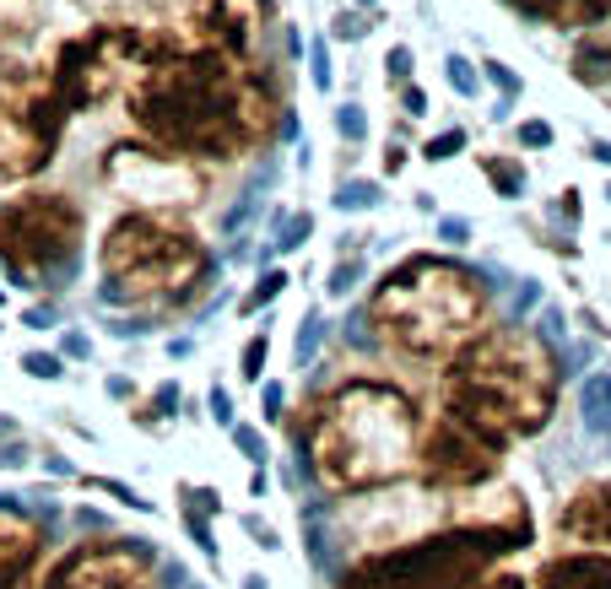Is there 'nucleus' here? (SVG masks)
I'll use <instances>...</instances> for the list:
<instances>
[{
  "label": "nucleus",
  "mask_w": 611,
  "mask_h": 589,
  "mask_svg": "<svg viewBox=\"0 0 611 589\" xmlns=\"http://www.w3.org/2000/svg\"><path fill=\"white\" fill-rule=\"evenodd\" d=\"M130 119L141 141L179 152L190 163H238L271 141L276 103L255 71L228 49L157 60L130 87Z\"/></svg>",
  "instance_id": "obj_1"
},
{
  "label": "nucleus",
  "mask_w": 611,
  "mask_h": 589,
  "mask_svg": "<svg viewBox=\"0 0 611 589\" xmlns=\"http://www.w3.org/2000/svg\"><path fill=\"white\" fill-rule=\"evenodd\" d=\"M303 411V460L325 492H379L417 471L422 406L395 379L352 373Z\"/></svg>",
  "instance_id": "obj_2"
},
{
  "label": "nucleus",
  "mask_w": 611,
  "mask_h": 589,
  "mask_svg": "<svg viewBox=\"0 0 611 589\" xmlns=\"http://www.w3.org/2000/svg\"><path fill=\"white\" fill-rule=\"evenodd\" d=\"M438 406L471 417L498 444L536 438L557 411V346L541 330L493 325L438 379Z\"/></svg>",
  "instance_id": "obj_3"
},
{
  "label": "nucleus",
  "mask_w": 611,
  "mask_h": 589,
  "mask_svg": "<svg viewBox=\"0 0 611 589\" xmlns=\"http://www.w3.org/2000/svg\"><path fill=\"white\" fill-rule=\"evenodd\" d=\"M368 319L390 352L411 363H449L487 330V281L460 260L406 254L379 276Z\"/></svg>",
  "instance_id": "obj_4"
},
{
  "label": "nucleus",
  "mask_w": 611,
  "mask_h": 589,
  "mask_svg": "<svg viewBox=\"0 0 611 589\" xmlns=\"http://www.w3.org/2000/svg\"><path fill=\"white\" fill-rule=\"evenodd\" d=\"M211 271L217 254L179 211H125L98 244V298L114 309H190Z\"/></svg>",
  "instance_id": "obj_5"
},
{
  "label": "nucleus",
  "mask_w": 611,
  "mask_h": 589,
  "mask_svg": "<svg viewBox=\"0 0 611 589\" xmlns=\"http://www.w3.org/2000/svg\"><path fill=\"white\" fill-rule=\"evenodd\" d=\"M82 200L65 190H28L0 206V271L17 287H60L82 254Z\"/></svg>",
  "instance_id": "obj_6"
},
{
  "label": "nucleus",
  "mask_w": 611,
  "mask_h": 589,
  "mask_svg": "<svg viewBox=\"0 0 611 589\" xmlns=\"http://www.w3.org/2000/svg\"><path fill=\"white\" fill-rule=\"evenodd\" d=\"M498 557L509 552L476 530H438L390 552L357 557L336 589H476Z\"/></svg>",
  "instance_id": "obj_7"
},
{
  "label": "nucleus",
  "mask_w": 611,
  "mask_h": 589,
  "mask_svg": "<svg viewBox=\"0 0 611 589\" xmlns=\"http://www.w3.org/2000/svg\"><path fill=\"white\" fill-rule=\"evenodd\" d=\"M157 65V38H146L136 28H98L82 33L55 55L49 87H55L65 114H82L109 103L119 87H136L146 71Z\"/></svg>",
  "instance_id": "obj_8"
},
{
  "label": "nucleus",
  "mask_w": 611,
  "mask_h": 589,
  "mask_svg": "<svg viewBox=\"0 0 611 589\" xmlns=\"http://www.w3.org/2000/svg\"><path fill=\"white\" fill-rule=\"evenodd\" d=\"M98 184L130 211H195L206 200V168L152 141H114L98 157Z\"/></svg>",
  "instance_id": "obj_9"
},
{
  "label": "nucleus",
  "mask_w": 611,
  "mask_h": 589,
  "mask_svg": "<svg viewBox=\"0 0 611 589\" xmlns=\"http://www.w3.org/2000/svg\"><path fill=\"white\" fill-rule=\"evenodd\" d=\"M60 98L49 87V76H22L0 65V190L22 184L33 173H44L55 163L60 146Z\"/></svg>",
  "instance_id": "obj_10"
},
{
  "label": "nucleus",
  "mask_w": 611,
  "mask_h": 589,
  "mask_svg": "<svg viewBox=\"0 0 611 589\" xmlns=\"http://www.w3.org/2000/svg\"><path fill=\"white\" fill-rule=\"evenodd\" d=\"M341 530H347V546L357 552H390V546L422 541V535L455 530V492L438 487H379L368 498H352L336 508Z\"/></svg>",
  "instance_id": "obj_11"
},
{
  "label": "nucleus",
  "mask_w": 611,
  "mask_h": 589,
  "mask_svg": "<svg viewBox=\"0 0 611 589\" xmlns=\"http://www.w3.org/2000/svg\"><path fill=\"white\" fill-rule=\"evenodd\" d=\"M184 589V568L174 573L163 552L130 535H103V541H76L55 568H49L44 589Z\"/></svg>",
  "instance_id": "obj_12"
},
{
  "label": "nucleus",
  "mask_w": 611,
  "mask_h": 589,
  "mask_svg": "<svg viewBox=\"0 0 611 589\" xmlns=\"http://www.w3.org/2000/svg\"><path fill=\"white\" fill-rule=\"evenodd\" d=\"M503 471V444L482 433L471 417L438 406L422 422V449H417V476L438 492H476Z\"/></svg>",
  "instance_id": "obj_13"
},
{
  "label": "nucleus",
  "mask_w": 611,
  "mask_h": 589,
  "mask_svg": "<svg viewBox=\"0 0 611 589\" xmlns=\"http://www.w3.org/2000/svg\"><path fill=\"white\" fill-rule=\"evenodd\" d=\"M557 535L574 552L611 557V481H584V487L557 508Z\"/></svg>",
  "instance_id": "obj_14"
},
{
  "label": "nucleus",
  "mask_w": 611,
  "mask_h": 589,
  "mask_svg": "<svg viewBox=\"0 0 611 589\" xmlns=\"http://www.w3.org/2000/svg\"><path fill=\"white\" fill-rule=\"evenodd\" d=\"M44 557V519L17 498H0V589H17Z\"/></svg>",
  "instance_id": "obj_15"
},
{
  "label": "nucleus",
  "mask_w": 611,
  "mask_h": 589,
  "mask_svg": "<svg viewBox=\"0 0 611 589\" xmlns=\"http://www.w3.org/2000/svg\"><path fill=\"white\" fill-rule=\"evenodd\" d=\"M530 589H611V557L563 546L557 557L541 562V573L530 579Z\"/></svg>",
  "instance_id": "obj_16"
},
{
  "label": "nucleus",
  "mask_w": 611,
  "mask_h": 589,
  "mask_svg": "<svg viewBox=\"0 0 611 589\" xmlns=\"http://www.w3.org/2000/svg\"><path fill=\"white\" fill-rule=\"evenodd\" d=\"M530 17L557 22V28H595L611 11V0H520Z\"/></svg>",
  "instance_id": "obj_17"
},
{
  "label": "nucleus",
  "mask_w": 611,
  "mask_h": 589,
  "mask_svg": "<svg viewBox=\"0 0 611 589\" xmlns=\"http://www.w3.org/2000/svg\"><path fill=\"white\" fill-rule=\"evenodd\" d=\"M568 71H574L584 87L611 82V38H601V33L579 38V49H574V60H568Z\"/></svg>",
  "instance_id": "obj_18"
},
{
  "label": "nucleus",
  "mask_w": 611,
  "mask_h": 589,
  "mask_svg": "<svg viewBox=\"0 0 611 589\" xmlns=\"http://www.w3.org/2000/svg\"><path fill=\"white\" fill-rule=\"evenodd\" d=\"M476 163H482V173L493 179V190L503 200H520L525 195V163L520 157H503V152H476Z\"/></svg>",
  "instance_id": "obj_19"
},
{
  "label": "nucleus",
  "mask_w": 611,
  "mask_h": 589,
  "mask_svg": "<svg viewBox=\"0 0 611 589\" xmlns=\"http://www.w3.org/2000/svg\"><path fill=\"white\" fill-rule=\"evenodd\" d=\"M174 406H179V384L168 379V384H157L152 400L146 406H130V422H141V427H163L168 417H174Z\"/></svg>",
  "instance_id": "obj_20"
},
{
  "label": "nucleus",
  "mask_w": 611,
  "mask_h": 589,
  "mask_svg": "<svg viewBox=\"0 0 611 589\" xmlns=\"http://www.w3.org/2000/svg\"><path fill=\"white\" fill-rule=\"evenodd\" d=\"M82 487H87V492H109L114 503H125V508H141V514H152V503H146L141 492L130 487V481H119V476H82Z\"/></svg>",
  "instance_id": "obj_21"
},
{
  "label": "nucleus",
  "mask_w": 611,
  "mask_h": 589,
  "mask_svg": "<svg viewBox=\"0 0 611 589\" xmlns=\"http://www.w3.org/2000/svg\"><path fill=\"white\" fill-rule=\"evenodd\" d=\"M287 292V271L282 265H265L260 271V281H255V292H249L244 298V314H255V309H265V303H276Z\"/></svg>",
  "instance_id": "obj_22"
},
{
  "label": "nucleus",
  "mask_w": 611,
  "mask_h": 589,
  "mask_svg": "<svg viewBox=\"0 0 611 589\" xmlns=\"http://www.w3.org/2000/svg\"><path fill=\"white\" fill-rule=\"evenodd\" d=\"M265 357H271V336H265V330H255V336L244 341V357H238V373H244L249 384H260V379H265Z\"/></svg>",
  "instance_id": "obj_23"
},
{
  "label": "nucleus",
  "mask_w": 611,
  "mask_h": 589,
  "mask_svg": "<svg viewBox=\"0 0 611 589\" xmlns=\"http://www.w3.org/2000/svg\"><path fill=\"white\" fill-rule=\"evenodd\" d=\"M466 125H449L444 136H433V141H422V157H428V163H449V157H460L466 152Z\"/></svg>",
  "instance_id": "obj_24"
},
{
  "label": "nucleus",
  "mask_w": 611,
  "mask_h": 589,
  "mask_svg": "<svg viewBox=\"0 0 611 589\" xmlns=\"http://www.w3.org/2000/svg\"><path fill=\"white\" fill-rule=\"evenodd\" d=\"M379 184L374 179H352V184H341V195H336V206L341 211H374L379 206Z\"/></svg>",
  "instance_id": "obj_25"
},
{
  "label": "nucleus",
  "mask_w": 611,
  "mask_h": 589,
  "mask_svg": "<svg viewBox=\"0 0 611 589\" xmlns=\"http://www.w3.org/2000/svg\"><path fill=\"white\" fill-rule=\"evenodd\" d=\"M444 76H449V87H455L460 98H476V92H482V76L471 71L466 55H449V60H444Z\"/></svg>",
  "instance_id": "obj_26"
},
{
  "label": "nucleus",
  "mask_w": 611,
  "mask_h": 589,
  "mask_svg": "<svg viewBox=\"0 0 611 589\" xmlns=\"http://www.w3.org/2000/svg\"><path fill=\"white\" fill-rule=\"evenodd\" d=\"M22 373H28V379H65V357L60 352H28L22 357Z\"/></svg>",
  "instance_id": "obj_27"
},
{
  "label": "nucleus",
  "mask_w": 611,
  "mask_h": 589,
  "mask_svg": "<svg viewBox=\"0 0 611 589\" xmlns=\"http://www.w3.org/2000/svg\"><path fill=\"white\" fill-rule=\"evenodd\" d=\"M233 444H238V454H244L249 465H265V460H271V454H265L260 427H249V422H233Z\"/></svg>",
  "instance_id": "obj_28"
},
{
  "label": "nucleus",
  "mask_w": 611,
  "mask_h": 589,
  "mask_svg": "<svg viewBox=\"0 0 611 589\" xmlns=\"http://www.w3.org/2000/svg\"><path fill=\"white\" fill-rule=\"evenodd\" d=\"M482 76H487V82H493V87L503 92V103H514V98L525 92V82H520V76H514L503 60H482Z\"/></svg>",
  "instance_id": "obj_29"
},
{
  "label": "nucleus",
  "mask_w": 611,
  "mask_h": 589,
  "mask_svg": "<svg viewBox=\"0 0 611 589\" xmlns=\"http://www.w3.org/2000/svg\"><path fill=\"white\" fill-rule=\"evenodd\" d=\"M336 130H341V141H368V114L363 109H357V103H341V109H336Z\"/></svg>",
  "instance_id": "obj_30"
},
{
  "label": "nucleus",
  "mask_w": 611,
  "mask_h": 589,
  "mask_svg": "<svg viewBox=\"0 0 611 589\" xmlns=\"http://www.w3.org/2000/svg\"><path fill=\"white\" fill-rule=\"evenodd\" d=\"M260 417L265 422H282L287 417V384L282 379H265L260 384Z\"/></svg>",
  "instance_id": "obj_31"
},
{
  "label": "nucleus",
  "mask_w": 611,
  "mask_h": 589,
  "mask_svg": "<svg viewBox=\"0 0 611 589\" xmlns=\"http://www.w3.org/2000/svg\"><path fill=\"white\" fill-rule=\"evenodd\" d=\"M357 281H363V260L352 254V260H341L336 271H330V298H347V292L357 287Z\"/></svg>",
  "instance_id": "obj_32"
},
{
  "label": "nucleus",
  "mask_w": 611,
  "mask_h": 589,
  "mask_svg": "<svg viewBox=\"0 0 611 589\" xmlns=\"http://www.w3.org/2000/svg\"><path fill=\"white\" fill-rule=\"evenodd\" d=\"M309 233H314V217H309V211H298V217H292L287 227H282V238H276V249H303V244H309Z\"/></svg>",
  "instance_id": "obj_33"
},
{
  "label": "nucleus",
  "mask_w": 611,
  "mask_h": 589,
  "mask_svg": "<svg viewBox=\"0 0 611 589\" xmlns=\"http://www.w3.org/2000/svg\"><path fill=\"white\" fill-rule=\"evenodd\" d=\"M584 406H590V417H601L611 406V373H590V384H584Z\"/></svg>",
  "instance_id": "obj_34"
},
{
  "label": "nucleus",
  "mask_w": 611,
  "mask_h": 589,
  "mask_svg": "<svg viewBox=\"0 0 611 589\" xmlns=\"http://www.w3.org/2000/svg\"><path fill=\"white\" fill-rule=\"evenodd\" d=\"M384 76H390V87L395 82H401V87L411 82V44H395L390 55H384Z\"/></svg>",
  "instance_id": "obj_35"
},
{
  "label": "nucleus",
  "mask_w": 611,
  "mask_h": 589,
  "mask_svg": "<svg viewBox=\"0 0 611 589\" xmlns=\"http://www.w3.org/2000/svg\"><path fill=\"white\" fill-rule=\"evenodd\" d=\"M520 146L547 152V146H552V125H547V119H525V125H520Z\"/></svg>",
  "instance_id": "obj_36"
},
{
  "label": "nucleus",
  "mask_w": 611,
  "mask_h": 589,
  "mask_svg": "<svg viewBox=\"0 0 611 589\" xmlns=\"http://www.w3.org/2000/svg\"><path fill=\"white\" fill-rule=\"evenodd\" d=\"M179 514H184V508H179ZM184 525H190L195 546H201V552H206L211 562H217V541H211V519H206V514H184Z\"/></svg>",
  "instance_id": "obj_37"
},
{
  "label": "nucleus",
  "mask_w": 611,
  "mask_h": 589,
  "mask_svg": "<svg viewBox=\"0 0 611 589\" xmlns=\"http://www.w3.org/2000/svg\"><path fill=\"white\" fill-rule=\"evenodd\" d=\"M206 406H211V422H217V427H233V395L222 390V384L206 395Z\"/></svg>",
  "instance_id": "obj_38"
},
{
  "label": "nucleus",
  "mask_w": 611,
  "mask_h": 589,
  "mask_svg": "<svg viewBox=\"0 0 611 589\" xmlns=\"http://www.w3.org/2000/svg\"><path fill=\"white\" fill-rule=\"evenodd\" d=\"M320 325H325L320 314H303V330H298V363H309L314 341H320Z\"/></svg>",
  "instance_id": "obj_39"
},
{
  "label": "nucleus",
  "mask_w": 611,
  "mask_h": 589,
  "mask_svg": "<svg viewBox=\"0 0 611 589\" xmlns=\"http://www.w3.org/2000/svg\"><path fill=\"white\" fill-rule=\"evenodd\" d=\"M368 28H374L368 17H357V11H341V17H336V28H330V33H336V38H352V44H357V38H363Z\"/></svg>",
  "instance_id": "obj_40"
},
{
  "label": "nucleus",
  "mask_w": 611,
  "mask_h": 589,
  "mask_svg": "<svg viewBox=\"0 0 611 589\" xmlns=\"http://www.w3.org/2000/svg\"><path fill=\"white\" fill-rule=\"evenodd\" d=\"M401 114H406V119H422V114H428V92H422L417 82L401 87Z\"/></svg>",
  "instance_id": "obj_41"
},
{
  "label": "nucleus",
  "mask_w": 611,
  "mask_h": 589,
  "mask_svg": "<svg viewBox=\"0 0 611 589\" xmlns=\"http://www.w3.org/2000/svg\"><path fill=\"white\" fill-rule=\"evenodd\" d=\"M438 238H444V244H471V222L466 217H438Z\"/></svg>",
  "instance_id": "obj_42"
},
{
  "label": "nucleus",
  "mask_w": 611,
  "mask_h": 589,
  "mask_svg": "<svg viewBox=\"0 0 611 589\" xmlns=\"http://www.w3.org/2000/svg\"><path fill=\"white\" fill-rule=\"evenodd\" d=\"M476 589H530V584H525V573H509V568H493V573H487V579H482V584H476Z\"/></svg>",
  "instance_id": "obj_43"
},
{
  "label": "nucleus",
  "mask_w": 611,
  "mask_h": 589,
  "mask_svg": "<svg viewBox=\"0 0 611 589\" xmlns=\"http://www.w3.org/2000/svg\"><path fill=\"white\" fill-rule=\"evenodd\" d=\"M314 87H320V92H330V55H325V38H314Z\"/></svg>",
  "instance_id": "obj_44"
},
{
  "label": "nucleus",
  "mask_w": 611,
  "mask_h": 589,
  "mask_svg": "<svg viewBox=\"0 0 611 589\" xmlns=\"http://www.w3.org/2000/svg\"><path fill=\"white\" fill-rule=\"evenodd\" d=\"M22 325H28V330H49V325H55V309H44V303H38V309L22 314Z\"/></svg>",
  "instance_id": "obj_45"
},
{
  "label": "nucleus",
  "mask_w": 611,
  "mask_h": 589,
  "mask_svg": "<svg viewBox=\"0 0 611 589\" xmlns=\"http://www.w3.org/2000/svg\"><path fill=\"white\" fill-rule=\"evenodd\" d=\"M557 211L568 217V227H574L579 217H584V206H579V190H563V200H557Z\"/></svg>",
  "instance_id": "obj_46"
},
{
  "label": "nucleus",
  "mask_w": 611,
  "mask_h": 589,
  "mask_svg": "<svg viewBox=\"0 0 611 589\" xmlns=\"http://www.w3.org/2000/svg\"><path fill=\"white\" fill-rule=\"evenodd\" d=\"M244 525H249V535H255V541L265 546V552H271V546H276V530H271V525H260V519H255V514H249V519H244Z\"/></svg>",
  "instance_id": "obj_47"
},
{
  "label": "nucleus",
  "mask_w": 611,
  "mask_h": 589,
  "mask_svg": "<svg viewBox=\"0 0 611 589\" xmlns=\"http://www.w3.org/2000/svg\"><path fill=\"white\" fill-rule=\"evenodd\" d=\"M65 357H92V341L82 336V330H71V336H65Z\"/></svg>",
  "instance_id": "obj_48"
},
{
  "label": "nucleus",
  "mask_w": 611,
  "mask_h": 589,
  "mask_svg": "<svg viewBox=\"0 0 611 589\" xmlns=\"http://www.w3.org/2000/svg\"><path fill=\"white\" fill-rule=\"evenodd\" d=\"M401 168H406V146L390 141V152H384V173H401Z\"/></svg>",
  "instance_id": "obj_49"
},
{
  "label": "nucleus",
  "mask_w": 611,
  "mask_h": 589,
  "mask_svg": "<svg viewBox=\"0 0 611 589\" xmlns=\"http://www.w3.org/2000/svg\"><path fill=\"white\" fill-rule=\"evenodd\" d=\"M44 471H55V476H71V460H65V454H55V449H49V454H44Z\"/></svg>",
  "instance_id": "obj_50"
},
{
  "label": "nucleus",
  "mask_w": 611,
  "mask_h": 589,
  "mask_svg": "<svg viewBox=\"0 0 611 589\" xmlns=\"http://www.w3.org/2000/svg\"><path fill=\"white\" fill-rule=\"evenodd\" d=\"M17 465H28V454H22V449H0V471H17Z\"/></svg>",
  "instance_id": "obj_51"
},
{
  "label": "nucleus",
  "mask_w": 611,
  "mask_h": 589,
  "mask_svg": "<svg viewBox=\"0 0 611 589\" xmlns=\"http://www.w3.org/2000/svg\"><path fill=\"white\" fill-rule=\"evenodd\" d=\"M536 303H541V287H536V281H525V287H520V309H536Z\"/></svg>",
  "instance_id": "obj_52"
},
{
  "label": "nucleus",
  "mask_w": 611,
  "mask_h": 589,
  "mask_svg": "<svg viewBox=\"0 0 611 589\" xmlns=\"http://www.w3.org/2000/svg\"><path fill=\"white\" fill-rule=\"evenodd\" d=\"M590 157H595V163H606V168H611V141H590Z\"/></svg>",
  "instance_id": "obj_53"
},
{
  "label": "nucleus",
  "mask_w": 611,
  "mask_h": 589,
  "mask_svg": "<svg viewBox=\"0 0 611 589\" xmlns=\"http://www.w3.org/2000/svg\"><path fill=\"white\" fill-rule=\"evenodd\" d=\"M244 589H265V579H260V573H249V579H244Z\"/></svg>",
  "instance_id": "obj_54"
},
{
  "label": "nucleus",
  "mask_w": 611,
  "mask_h": 589,
  "mask_svg": "<svg viewBox=\"0 0 611 589\" xmlns=\"http://www.w3.org/2000/svg\"><path fill=\"white\" fill-rule=\"evenodd\" d=\"M0 309H6V287H0Z\"/></svg>",
  "instance_id": "obj_55"
},
{
  "label": "nucleus",
  "mask_w": 611,
  "mask_h": 589,
  "mask_svg": "<svg viewBox=\"0 0 611 589\" xmlns=\"http://www.w3.org/2000/svg\"><path fill=\"white\" fill-rule=\"evenodd\" d=\"M357 6H374V0H357Z\"/></svg>",
  "instance_id": "obj_56"
},
{
  "label": "nucleus",
  "mask_w": 611,
  "mask_h": 589,
  "mask_svg": "<svg viewBox=\"0 0 611 589\" xmlns=\"http://www.w3.org/2000/svg\"><path fill=\"white\" fill-rule=\"evenodd\" d=\"M184 589H201V584H184Z\"/></svg>",
  "instance_id": "obj_57"
},
{
  "label": "nucleus",
  "mask_w": 611,
  "mask_h": 589,
  "mask_svg": "<svg viewBox=\"0 0 611 589\" xmlns=\"http://www.w3.org/2000/svg\"><path fill=\"white\" fill-rule=\"evenodd\" d=\"M0 330H6V325H0Z\"/></svg>",
  "instance_id": "obj_58"
}]
</instances>
